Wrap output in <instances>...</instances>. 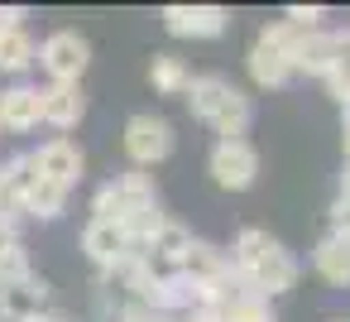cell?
I'll return each mask as SVG.
<instances>
[{"label":"cell","mask_w":350,"mask_h":322,"mask_svg":"<svg viewBox=\"0 0 350 322\" xmlns=\"http://www.w3.org/2000/svg\"><path fill=\"white\" fill-rule=\"evenodd\" d=\"M336 322H350V317H336Z\"/></svg>","instance_id":"cell-30"},{"label":"cell","mask_w":350,"mask_h":322,"mask_svg":"<svg viewBox=\"0 0 350 322\" xmlns=\"http://www.w3.org/2000/svg\"><path fill=\"white\" fill-rule=\"evenodd\" d=\"M230 25V15L221 5H168L163 10V29L173 39H221Z\"/></svg>","instance_id":"cell-7"},{"label":"cell","mask_w":350,"mask_h":322,"mask_svg":"<svg viewBox=\"0 0 350 322\" xmlns=\"http://www.w3.org/2000/svg\"><path fill=\"white\" fill-rule=\"evenodd\" d=\"M39 121H44V116H39V87L15 82V87L0 92V130L25 135V130H34Z\"/></svg>","instance_id":"cell-12"},{"label":"cell","mask_w":350,"mask_h":322,"mask_svg":"<svg viewBox=\"0 0 350 322\" xmlns=\"http://www.w3.org/2000/svg\"><path fill=\"white\" fill-rule=\"evenodd\" d=\"M283 20H293V25H302V29H317V25L326 20V10H321V5H293Z\"/></svg>","instance_id":"cell-24"},{"label":"cell","mask_w":350,"mask_h":322,"mask_svg":"<svg viewBox=\"0 0 350 322\" xmlns=\"http://www.w3.org/2000/svg\"><path fill=\"white\" fill-rule=\"evenodd\" d=\"M250 77H254L259 87L278 92V87L293 82V63H288V53H278V49H269V44L254 39V49H250Z\"/></svg>","instance_id":"cell-16"},{"label":"cell","mask_w":350,"mask_h":322,"mask_svg":"<svg viewBox=\"0 0 350 322\" xmlns=\"http://www.w3.org/2000/svg\"><path fill=\"white\" fill-rule=\"evenodd\" d=\"M331 58H336V34L312 29V34L297 44V53H293V77H297V73H307V77H326V73H331Z\"/></svg>","instance_id":"cell-14"},{"label":"cell","mask_w":350,"mask_h":322,"mask_svg":"<svg viewBox=\"0 0 350 322\" xmlns=\"http://www.w3.org/2000/svg\"><path fill=\"white\" fill-rule=\"evenodd\" d=\"M15 245H25L20 240V221H0V250H15Z\"/></svg>","instance_id":"cell-25"},{"label":"cell","mask_w":350,"mask_h":322,"mask_svg":"<svg viewBox=\"0 0 350 322\" xmlns=\"http://www.w3.org/2000/svg\"><path fill=\"white\" fill-rule=\"evenodd\" d=\"M5 29H25V10H20V5H5V10H0V34H5Z\"/></svg>","instance_id":"cell-26"},{"label":"cell","mask_w":350,"mask_h":322,"mask_svg":"<svg viewBox=\"0 0 350 322\" xmlns=\"http://www.w3.org/2000/svg\"><path fill=\"white\" fill-rule=\"evenodd\" d=\"M34 63H39V44L25 29H5V34H0V68H5V73H29Z\"/></svg>","instance_id":"cell-20"},{"label":"cell","mask_w":350,"mask_h":322,"mask_svg":"<svg viewBox=\"0 0 350 322\" xmlns=\"http://www.w3.org/2000/svg\"><path fill=\"white\" fill-rule=\"evenodd\" d=\"M226 260H230V264L245 274V284H250L254 293H264V298L288 293V288L297 284V260H293L269 231H259V226H245V231L235 236V245H230Z\"/></svg>","instance_id":"cell-1"},{"label":"cell","mask_w":350,"mask_h":322,"mask_svg":"<svg viewBox=\"0 0 350 322\" xmlns=\"http://www.w3.org/2000/svg\"><path fill=\"white\" fill-rule=\"evenodd\" d=\"M326 87H331V97L350 111V29H340V34H336V58H331Z\"/></svg>","instance_id":"cell-21"},{"label":"cell","mask_w":350,"mask_h":322,"mask_svg":"<svg viewBox=\"0 0 350 322\" xmlns=\"http://www.w3.org/2000/svg\"><path fill=\"white\" fill-rule=\"evenodd\" d=\"M68 197H72V188L49 183V178H34V188H29V197H25V212L39 216V221H58V216L68 212Z\"/></svg>","instance_id":"cell-17"},{"label":"cell","mask_w":350,"mask_h":322,"mask_svg":"<svg viewBox=\"0 0 350 322\" xmlns=\"http://www.w3.org/2000/svg\"><path fill=\"white\" fill-rule=\"evenodd\" d=\"M183 97H187L192 116L206 121L221 140H245V130H250V121H254V106H250V97H245L230 77H221V73H202V77L187 82Z\"/></svg>","instance_id":"cell-2"},{"label":"cell","mask_w":350,"mask_h":322,"mask_svg":"<svg viewBox=\"0 0 350 322\" xmlns=\"http://www.w3.org/2000/svg\"><path fill=\"white\" fill-rule=\"evenodd\" d=\"M82 250L92 255L96 269H111L116 260L135 255V250H130V236H125L120 221H87V231H82Z\"/></svg>","instance_id":"cell-10"},{"label":"cell","mask_w":350,"mask_h":322,"mask_svg":"<svg viewBox=\"0 0 350 322\" xmlns=\"http://www.w3.org/2000/svg\"><path fill=\"white\" fill-rule=\"evenodd\" d=\"M125 154L139 164V169H154L173 154V125L154 111H139L125 121Z\"/></svg>","instance_id":"cell-4"},{"label":"cell","mask_w":350,"mask_h":322,"mask_svg":"<svg viewBox=\"0 0 350 322\" xmlns=\"http://www.w3.org/2000/svg\"><path fill=\"white\" fill-rule=\"evenodd\" d=\"M178 322H221V317H216V308H206V303H202V308H192V312H183Z\"/></svg>","instance_id":"cell-27"},{"label":"cell","mask_w":350,"mask_h":322,"mask_svg":"<svg viewBox=\"0 0 350 322\" xmlns=\"http://www.w3.org/2000/svg\"><path fill=\"white\" fill-rule=\"evenodd\" d=\"M259 173V154L250 140H216L211 149V178L226 188V193H245Z\"/></svg>","instance_id":"cell-6"},{"label":"cell","mask_w":350,"mask_h":322,"mask_svg":"<svg viewBox=\"0 0 350 322\" xmlns=\"http://www.w3.org/2000/svg\"><path fill=\"white\" fill-rule=\"evenodd\" d=\"M326 236H336V240L350 245V202L336 197V207H331V231H326Z\"/></svg>","instance_id":"cell-23"},{"label":"cell","mask_w":350,"mask_h":322,"mask_svg":"<svg viewBox=\"0 0 350 322\" xmlns=\"http://www.w3.org/2000/svg\"><path fill=\"white\" fill-rule=\"evenodd\" d=\"M34 173L39 178H49V183H63V188H77V178H82V169H87V159H82V149L72 145V140H49V145H39L34 154Z\"/></svg>","instance_id":"cell-8"},{"label":"cell","mask_w":350,"mask_h":322,"mask_svg":"<svg viewBox=\"0 0 350 322\" xmlns=\"http://www.w3.org/2000/svg\"><path fill=\"white\" fill-rule=\"evenodd\" d=\"M226 269H230V260H226V250H216L211 240H192V245L178 255V274H183L187 284H197V288H211Z\"/></svg>","instance_id":"cell-13"},{"label":"cell","mask_w":350,"mask_h":322,"mask_svg":"<svg viewBox=\"0 0 350 322\" xmlns=\"http://www.w3.org/2000/svg\"><path fill=\"white\" fill-rule=\"evenodd\" d=\"M39 63L53 82H82L87 63H92V44L77 34V29H58L39 44Z\"/></svg>","instance_id":"cell-5"},{"label":"cell","mask_w":350,"mask_h":322,"mask_svg":"<svg viewBox=\"0 0 350 322\" xmlns=\"http://www.w3.org/2000/svg\"><path fill=\"white\" fill-rule=\"evenodd\" d=\"M216 317H221V322H278L273 303H269L264 293H254V288H240L230 303L216 308Z\"/></svg>","instance_id":"cell-18"},{"label":"cell","mask_w":350,"mask_h":322,"mask_svg":"<svg viewBox=\"0 0 350 322\" xmlns=\"http://www.w3.org/2000/svg\"><path fill=\"white\" fill-rule=\"evenodd\" d=\"M39 116H44L53 130L82 125V116H87V92H82V82H53V87H39Z\"/></svg>","instance_id":"cell-9"},{"label":"cell","mask_w":350,"mask_h":322,"mask_svg":"<svg viewBox=\"0 0 350 322\" xmlns=\"http://www.w3.org/2000/svg\"><path fill=\"white\" fill-rule=\"evenodd\" d=\"M187 245H192V231H187L183 221H173V216H168V221L159 226V236L149 240V250H144V255H168V260H178Z\"/></svg>","instance_id":"cell-22"},{"label":"cell","mask_w":350,"mask_h":322,"mask_svg":"<svg viewBox=\"0 0 350 322\" xmlns=\"http://www.w3.org/2000/svg\"><path fill=\"white\" fill-rule=\"evenodd\" d=\"M312 264H317V274H321L331 288H350V245H345V240L321 236V240L312 245Z\"/></svg>","instance_id":"cell-15"},{"label":"cell","mask_w":350,"mask_h":322,"mask_svg":"<svg viewBox=\"0 0 350 322\" xmlns=\"http://www.w3.org/2000/svg\"><path fill=\"white\" fill-rule=\"evenodd\" d=\"M0 293H5V284H0Z\"/></svg>","instance_id":"cell-31"},{"label":"cell","mask_w":350,"mask_h":322,"mask_svg":"<svg viewBox=\"0 0 350 322\" xmlns=\"http://www.w3.org/2000/svg\"><path fill=\"white\" fill-rule=\"evenodd\" d=\"M159 202V193H154V178L149 173H116L111 183H101L96 188V197H92V221H125V216H135V212H144V207H154Z\"/></svg>","instance_id":"cell-3"},{"label":"cell","mask_w":350,"mask_h":322,"mask_svg":"<svg viewBox=\"0 0 350 322\" xmlns=\"http://www.w3.org/2000/svg\"><path fill=\"white\" fill-rule=\"evenodd\" d=\"M44 308H49V284L39 274L20 279V284H5V293H0V317H5V322L44 317Z\"/></svg>","instance_id":"cell-11"},{"label":"cell","mask_w":350,"mask_h":322,"mask_svg":"<svg viewBox=\"0 0 350 322\" xmlns=\"http://www.w3.org/2000/svg\"><path fill=\"white\" fill-rule=\"evenodd\" d=\"M340 202H350V164L340 169Z\"/></svg>","instance_id":"cell-29"},{"label":"cell","mask_w":350,"mask_h":322,"mask_svg":"<svg viewBox=\"0 0 350 322\" xmlns=\"http://www.w3.org/2000/svg\"><path fill=\"white\" fill-rule=\"evenodd\" d=\"M340 145H345V164H350V111H345V121H340Z\"/></svg>","instance_id":"cell-28"},{"label":"cell","mask_w":350,"mask_h":322,"mask_svg":"<svg viewBox=\"0 0 350 322\" xmlns=\"http://www.w3.org/2000/svg\"><path fill=\"white\" fill-rule=\"evenodd\" d=\"M149 82H154V92H163V97H183L187 82H192V73H187V63H183L178 53H154Z\"/></svg>","instance_id":"cell-19"}]
</instances>
